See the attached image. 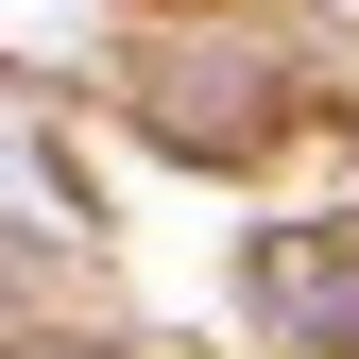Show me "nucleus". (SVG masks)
I'll return each mask as SVG.
<instances>
[{
  "label": "nucleus",
  "mask_w": 359,
  "mask_h": 359,
  "mask_svg": "<svg viewBox=\"0 0 359 359\" xmlns=\"http://www.w3.org/2000/svg\"><path fill=\"white\" fill-rule=\"evenodd\" d=\"M257 308L291 342H359V240H274L257 257Z\"/></svg>",
  "instance_id": "obj_1"
}]
</instances>
